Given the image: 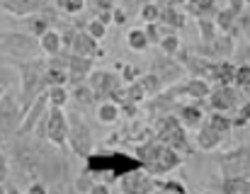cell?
<instances>
[{
  "instance_id": "6da1fadb",
  "label": "cell",
  "mask_w": 250,
  "mask_h": 194,
  "mask_svg": "<svg viewBox=\"0 0 250 194\" xmlns=\"http://www.w3.org/2000/svg\"><path fill=\"white\" fill-rule=\"evenodd\" d=\"M136 158H139L141 168H144L146 173H151L153 177L167 175V173H172L175 168L182 165V155H180L177 151L167 148L166 143L156 141V138L139 143V146H136Z\"/></svg>"
},
{
  "instance_id": "7a4b0ae2",
  "label": "cell",
  "mask_w": 250,
  "mask_h": 194,
  "mask_svg": "<svg viewBox=\"0 0 250 194\" xmlns=\"http://www.w3.org/2000/svg\"><path fill=\"white\" fill-rule=\"evenodd\" d=\"M44 73H46V63L39 58H32L29 63L22 66V112H27L29 104L46 90Z\"/></svg>"
},
{
  "instance_id": "3957f363",
  "label": "cell",
  "mask_w": 250,
  "mask_h": 194,
  "mask_svg": "<svg viewBox=\"0 0 250 194\" xmlns=\"http://www.w3.org/2000/svg\"><path fill=\"white\" fill-rule=\"evenodd\" d=\"M156 141L166 143L167 148L177 151V153H189V141H187V129L177 121L175 114L161 116L158 126H156Z\"/></svg>"
},
{
  "instance_id": "277c9868",
  "label": "cell",
  "mask_w": 250,
  "mask_h": 194,
  "mask_svg": "<svg viewBox=\"0 0 250 194\" xmlns=\"http://www.w3.org/2000/svg\"><path fill=\"white\" fill-rule=\"evenodd\" d=\"M87 85H90V90L95 93V99H97V97H107V99H112V102H117V104L122 102L124 85H122V78H119L117 73H109V71H90Z\"/></svg>"
},
{
  "instance_id": "5b68a950",
  "label": "cell",
  "mask_w": 250,
  "mask_h": 194,
  "mask_svg": "<svg viewBox=\"0 0 250 194\" xmlns=\"http://www.w3.org/2000/svg\"><path fill=\"white\" fill-rule=\"evenodd\" d=\"M68 143H71L73 153H78L81 158L92 155V131L78 114L68 116Z\"/></svg>"
},
{
  "instance_id": "8992f818",
  "label": "cell",
  "mask_w": 250,
  "mask_h": 194,
  "mask_svg": "<svg viewBox=\"0 0 250 194\" xmlns=\"http://www.w3.org/2000/svg\"><path fill=\"white\" fill-rule=\"evenodd\" d=\"M46 138L59 146V148H66L68 146V116L61 107H49L46 109Z\"/></svg>"
},
{
  "instance_id": "52a82bcc",
  "label": "cell",
  "mask_w": 250,
  "mask_h": 194,
  "mask_svg": "<svg viewBox=\"0 0 250 194\" xmlns=\"http://www.w3.org/2000/svg\"><path fill=\"white\" fill-rule=\"evenodd\" d=\"M119 187H122V194H151L156 190V177L146 173L144 168L126 170L119 175Z\"/></svg>"
},
{
  "instance_id": "ba28073f",
  "label": "cell",
  "mask_w": 250,
  "mask_h": 194,
  "mask_svg": "<svg viewBox=\"0 0 250 194\" xmlns=\"http://www.w3.org/2000/svg\"><path fill=\"white\" fill-rule=\"evenodd\" d=\"M0 7L15 17H29V15H44V12L54 15V7L49 0H2Z\"/></svg>"
},
{
  "instance_id": "9c48e42d",
  "label": "cell",
  "mask_w": 250,
  "mask_h": 194,
  "mask_svg": "<svg viewBox=\"0 0 250 194\" xmlns=\"http://www.w3.org/2000/svg\"><path fill=\"white\" fill-rule=\"evenodd\" d=\"M221 170H224V177H246L250 173V151L241 148V151L224 155Z\"/></svg>"
},
{
  "instance_id": "30bf717a",
  "label": "cell",
  "mask_w": 250,
  "mask_h": 194,
  "mask_svg": "<svg viewBox=\"0 0 250 194\" xmlns=\"http://www.w3.org/2000/svg\"><path fill=\"white\" fill-rule=\"evenodd\" d=\"M46 109H49V99H46V90H44L42 95L29 104V109L24 112V119H22V124L17 126V131H20V134H29V131L37 126V121L42 119V114H46Z\"/></svg>"
},
{
  "instance_id": "8fae6325",
  "label": "cell",
  "mask_w": 250,
  "mask_h": 194,
  "mask_svg": "<svg viewBox=\"0 0 250 194\" xmlns=\"http://www.w3.org/2000/svg\"><path fill=\"white\" fill-rule=\"evenodd\" d=\"M236 99L238 93L231 88V85H216L211 93H209V104L214 112H229L236 107Z\"/></svg>"
},
{
  "instance_id": "7c38bea8",
  "label": "cell",
  "mask_w": 250,
  "mask_h": 194,
  "mask_svg": "<svg viewBox=\"0 0 250 194\" xmlns=\"http://www.w3.org/2000/svg\"><path fill=\"white\" fill-rule=\"evenodd\" d=\"M151 73H156L161 78V83L166 85V83H172V80H177L182 76V66L172 56H158L153 61V71Z\"/></svg>"
},
{
  "instance_id": "4fadbf2b",
  "label": "cell",
  "mask_w": 250,
  "mask_h": 194,
  "mask_svg": "<svg viewBox=\"0 0 250 194\" xmlns=\"http://www.w3.org/2000/svg\"><path fill=\"white\" fill-rule=\"evenodd\" d=\"M68 51H71V54H76V56H85V58H95V56H100L97 41H95L87 32H76L73 44H71V49H68Z\"/></svg>"
},
{
  "instance_id": "5bb4252c",
  "label": "cell",
  "mask_w": 250,
  "mask_h": 194,
  "mask_svg": "<svg viewBox=\"0 0 250 194\" xmlns=\"http://www.w3.org/2000/svg\"><path fill=\"white\" fill-rule=\"evenodd\" d=\"M204 51H207L211 58L226 61V56H231V54H233V39H231L229 34H216V39H214V41H209Z\"/></svg>"
},
{
  "instance_id": "9a60e30c",
  "label": "cell",
  "mask_w": 250,
  "mask_h": 194,
  "mask_svg": "<svg viewBox=\"0 0 250 194\" xmlns=\"http://www.w3.org/2000/svg\"><path fill=\"white\" fill-rule=\"evenodd\" d=\"M233 73H236V66L231 61H214L209 80H216L219 85H233Z\"/></svg>"
},
{
  "instance_id": "2e32d148",
  "label": "cell",
  "mask_w": 250,
  "mask_h": 194,
  "mask_svg": "<svg viewBox=\"0 0 250 194\" xmlns=\"http://www.w3.org/2000/svg\"><path fill=\"white\" fill-rule=\"evenodd\" d=\"M175 116H177V121H180L185 129H199V126H202V119H204L202 109L194 107V104H182Z\"/></svg>"
},
{
  "instance_id": "e0dca14e",
  "label": "cell",
  "mask_w": 250,
  "mask_h": 194,
  "mask_svg": "<svg viewBox=\"0 0 250 194\" xmlns=\"http://www.w3.org/2000/svg\"><path fill=\"white\" fill-rule=\"evenodd\" d=\"M39 49L51 58V56H59L63 51V44H61V34L56 29H46L42 37H39Z\"/></svg>"
},
{
  "instance_id": "ac0fdd59",
  "label": "cell",
  "mask_w": 250,
  "mask_h": 194,
  "mask_svg": "<svg viewBox=\"0 0 250 194\" xmlns=\"http://www.w3.org/2000/svg\"><path fill=\"white\" fill-rule=\"evenodd\" d=\"M158 22H161L166 29H180V27H185V15H182V10H177L175 5H166V7H161Z\"/></svg>"
},
{
  "instance_id": "d6986e66",
  "label": "cell",
  "mask_w": 250,
  "mask_h": 194,
  "mask_svg": "<svg viewBox=\"0 0 250 194\" xmlns=\"http://www.w3.org/2000/svg\"><path fill=\"white\" fill-rule=\"evenodd\" d=\"M221 141H224V136H221V134H216V131H214V129H209V126H199L197 146H199L202 151H214V148H219V146H221Z\"/></svg>"
},
{
  "instance_id": "ffe728a7",
  "label": "cell",
  "mask_w": 250,
  "mask_h": 194,
  "mask_svg": "<svg viewBox=\"0 0 250 194\" xmlns=\"http://www.w3.org/2000/svg\"><path fill=\"white\" fill-rule=\"evenodd\" d=\"M207 126H209V129H214L216 134L226 136V134L233 129V119H231L226 112H214V114H209V116H207Z\"/></svg>"
},
{
  "instance_id": "44dd1931",
  "label": "cell",
  "mask_w": 250,
  "mask_h": 194,
  "mask_svg": "<svg viewBox=\"0 0 250 194\" xmlns=\"http://www.w3.org/2000/svg\"><path fill=\"white\" fill-rule=\"evenodd\" d=\"M214 2L216 0H187L185 2V10L192 15V17H211L214 15Z\"/></svg>"
},
{
  "instance_id": "7402d4cb",
  "label": "cell",
  "mask_w": 250,
  "mask_h": 194,
  "mask_svg": "<svg viewBox=\"0 0 250 194\" xmlns=\"http://www.w3.org/2000/svg\"><path fill=\"white\" fill-rule=\"evenodd\" d=\"M119 104L117 102H112V99H104V102H100L97 104V119L102 121V124H114L117 119H119Z\"/></svg>"
},
{
  "instance_id": "603a6c76",
  "label": "cell",
  "mask_w": 250,
  "mask_h": 194,
  "mask_svg": "<svg viewBox=\"0 0 250 194\" xmlns=\"http://www.w3.org/2000/svg\"><path fill=\"white\" fill-rule=\"evenodd\" d=\"M136 83L141 85V90L146 93V97H153L163 90V83H161V78L156 73H144V76L136 78Z\"/></svg>"
},
{
  "instance_id": "cb8c5ba5",
  "label": "cell",
  "mask_w": 250,
  "mask_h": 194,
  "mask_svg": "<svg viewBox=\"0 0 250 194\" xmlns=\"http://www.w3.org/2000/svg\"><path fill=\"white\" fill-rule=\"evenodd\" d=\"M211 19H214V24H216L219 34H231V29H233V24H236L238 15H233V12L226 7V10H219V12H216V17H211Z\"/></svg>"
},
{
  "instance_id": "d4e9b609",
  "label": "cell",
  "mask_w": 250,
  "mask_h": 194,
  "mask_svg": "<svg viewBox=\"0 0 250 194\" xmlns=\"http://www.w3.org/2000/svg\"><path fill=\"white\" fill-rule=\"evenodd\" d=\"M224 194H250L248 177H224Z\"/></svg>"
},
{
  "instance_id": "484cf974",
  "label": "cell",
  "mask_w": 250,
  "mask_h": 194,
  "mask_svg": "<svg viewBox=\"0 0 250 194\" xmlns=\"http://www.w3.org/2000/svg\"><path fill=\"white\" fill-rule=\"evenodd\" d=\"M126 46H129L131 51H146V49H148V39H146V34H144L141 27L129 29V34H126Z\"/></svg>"
},
{
  "instance_id": "4316f807",
  "label": "cell",
  "mask_w": 250,
  "mask_h": 194,
  "mask_svg": "<svg viewBox=\"0 0 250 194\" xmlns=\"http://www.w3.org/2000/svg\"><path fill=\"white\" fill-rule=\"evenodd\" d=\"M46 99H49V107H61L63 109V104L71 99V95H68L66 85H51V88H46Z\"/></svg>"
},
{
  "instance_id": "83f0119b",
  "label": "cell",
  "mask_w": 250,
  "mask_h": 194,
  "mask_svg": "<svg viewBox=\"0 0 250 194\" xmlns=\"http://www.w3.org/2000/svg\"><path fill=\"white\" fill-rule=\"evenodd\" d=\"M197 27H199V37H202L204 44L214 41L216 34H219V29H216V24H214L211 17H199V19H197Z\"/></svg>"
},
{
  "instance_id": "f1b7e54d",
  "label": "cell",
  "mask_w": 250,
  "mask_h": 194,
  "mask_svg": "<svg viewBox=\"0 0 250 194\" xmlns=\"http://www.w3.org/2000/svg\"><path fill=\"white\" fill-rule=\"evenodd\" d=\"M158 46H161V51H163V56H172L175 58V54L182 49V44H180V39H177V34H172V32H167L166 37L158 41Z\"/></svg>"
},
{
  "instance_id": "f546056e",
  "label": "cell",
  "mask_w": 250,
  "mask_h": 194,
  "mask_svg": "<svg viewBox=\"0 0 250 194\" xmlns=\"http://www.w3.org/2000/svg\"><path fill=\"white\" fill-rule=\"evenodd\" d=\"M71 97H73L76 102H81V104H92V102H95V93L90 90V85H87V83H78V85H73Z\"/></svg>"
},
{
  "instance_id": "4dcf8cb0",
  "label": "cell",
  "mask_w": 250,
  "mask_h": 194,
  "mask_svg": "<svg viewBox=\"0 0 250 194\" xmlns=\"http://www.w3.org/2000/svg\"><path fill=\"white\" fill-rule=\"evenodd\" d=\"M139 17H141L146 24H153V22H158V17H161V7L151 0V2H146V5L139 7Z\"/></svg>"
},
{
  "instance_id": "1f68e13d",
  "label": "cell",
  "mask_w": 250,
  "mask_h": 194,
  "mask_svg": "<svg viewBox=\"0 0 250 194\" xmlns=\"http://www.w3.org/2000/svg\"><path fill=\"white\" fill-rule=\"evenodd\" d=\"M233 85H236V88H241V90H248L250 88V63H241V66H236Z\"/></svg>"
},
{
  "instance_id": "d6a6232c",
  "label": "cell",
  "mask_w": 250,
  "mask_h": 194,
  "mask_svg": "<svg viewBox=\"0 0 250 194\" xmlns=\"http://www.w3.org/2000/svg\"><path fill=\"white\" fill-rule=\"evenodd\" d=\"M144 34H146V39H148V46L151 44H158L163 37L167 34V29L161 24V22H153V24H146L144 27Z\"/></svg>"
},
{
  "instance_id": "836d02e7",
  "label": "cell",
  "mask_w": 250,
  "mask_h": 194,
  "mask_svg": "<svg viewBox=\"0 0 250 194\" xmlns=\"http://www.w3.org/2000/svg\"><path fill=\"white\" fill-rule=\"evenodd\" d=\"M56 7L66 15H78L85 10V0H56Z\"/></svg>"
},
{
  "instance_id": "e575fe53",
  "label": "cell",
  "mask_w": 250,
  "mask_h": 194,
  "mask_svg": "<svg viewBox=\"0 0 250 194\" xmlns=\"http://www.w3.org/2000/svg\"><path fill=\"white\" fill-rule=\"evenodd\" d=\"M29 32H32V37H42L46 29H51V24H49V19L46 17H42V15H34L29 22Z\"/></svg>"
},
{
  "instance_id": "d590c367",
  "label": "cell",
  "mask_w": 250,
  "mask_h": 194,
  "mask_svg": "<svg viewBox=\"0 0 250 194\" xmlns=\"http://www.w3.org/2000/svg\"><path fill=\"white\" fill-rule=\"evenodd\" d=\"M95 41H100V39H104V34H107V24L104 22H100L97 17H92L90 22H87V29H85Z\"/></svg>"
},
{
  "instance_id": "8d00e7d4",
  "label": "cell",
  "mask_w": 250,
  "mask_h": 194,
  "mask_svg": "<svg viewBox=\"0 0 250 194\" xmlns=\"http://www.w3.org/2000/svg\"><path fill=\"white\" fill-rule=\"evenodd\" d=\"M246 124H250V99L238 109V116L233 119V126H246Z\"/></svg>"
},
{
  "instance_id": "74e56055",
  "label": "cell",
  "mask_w": 250,
  "mask_h": 194,
  "mask_svg": "<svg viewBox=\"0 0 250 194\" xmlns=\"http://www.w3.org/2000/svg\"><path fill=\"white\" fill-rule=\"evenodd\" d=\"M146 2H151V0H122V5H119V7H124V12H126V15H131V12H139V7H141V5H146Z\"/></svg>"
},
{
  "instance_id": "f35d334b",
  "label": "cell",
  "mask_w": 250,
  "mask_h": 194,
  "mask_svg": "<svg viewBox=\"0 0 250 194\" xmlns=\"http://www.w3.org/2000/svg\"><path fill=\"white\" fill-rule=\"evenodd\" d=\"M90 187H92V180H90L87 175H81V177H78V182H76V190H78V194H87V192H90Z\"/></svg>"
},
{
  "instance_id": "ab89813d",
  "label": "cell",
  "mask_w": 250,
  "mask_h": 194,
  "mask_svg": "<svg viewBox=\"0 0 250 194\" xmlns=\"http://www.w3.org/2000/svg\"><path fill=\"white\" fill-rule=\"evenodd\" d=\"M156 187H163V190H172V192H177V194H187V190H185V187H182L180 182H170V180H167V182H158V180H156Z\"/></svg>"
},
{
  "instance_id": "60d3db41",
  "label": "cell",
  "mask_w": 250,
  "mask_h": 194,
  "mask_svg": "<svg viewBox=\"0 0 250 194\" xmlns=\"http://www.w3.org/2000/svg\"><path fill=\"white\" fill-rule=\"evenodd\" d=\"M126 12H124V7H119V5H114L112 7V22H117V24H124L126 22Z\"/></svg>"
},
{
  "instance_id": "b9f144b4",
  "label": "cell",
  "mask_w": 250,
  "mask_h": 194,
  "mask_svg": "<svg viewBox=\"0 0 250 194\" xmlns=\"http://www.w3.org/2000/svg\"><path fill=\"white\" fill-rule=\"evenodd\" d=\"M87 194H112V192H109V185H104V182H92V187H90Z\"/></svg>"
},
{
  "instance_id": "7bdbcfd3",
  "label": "cell",
  "mask_w": 250,
  "mask_h": 194,
  "mask_svg": "<svg viewBox=\"0 0 250 194\" xmlns=\"http://www.w3.org/2000/svg\"><path fill=\"white\" fill-rule=\"evenodd\" d=\"M243 7H246V2H243V0H229V10H231L233 15H241V12H243Z\"/></svg>"
},
{
  "instance_id": "ee69618b",
  "label": "cell",
  "mask_w": 250,
  "mask_h": 194,
  "mask_svg": "<svg viewBox=\"0 0 250 194\" xmlns=\"http://www.w3.org/2000/svg\"><path fill=\"white\" fill-rule=\"evenodd\" d=\"M24 194H49V192H46V187L42 182H34V185H29V190Z\"/></svg>"
},
{
  "instance_id": "f6af8a7d",
  "label": "cell",
  "mask_w": 250,
  "mask_h": 194,
  "mask_svg": "<svg viewBox=\"0 0 250 194\" xmlns=\"http://www.w3.org/2000/svg\"><path fill=\"white\" fill-rule=\"evenodd\" d=\"M7 177V163H5V158H2V153H0V182Z\"/></svg>"
},
{
  "instance_id": "bcb514c9",
  "label": "cell",
  "mask_w": 250,
  "mask_h": 194,
  "mask_svg": "<svg viewBox=\"0 0 250 194\" xmlns=\"http://www.w3.org/2000/svg\"><path fill=\"white\" fill-rule=\"evenodd\" d=\"M134 76H136V71H134L131 66H126V68H124V80H134Z\"/></svg>"
},
{
  "instance_id": "7dc6e473",
  "label": "cell",
  "mask_w": 250,
  "mask_h": 194,
  "mask_svg": "<svg viewBox=\"0 0 250 194\" xmlns=\"http://www.w3.org/2000/svg\"><path fill=\"white\" fill-rule=\"evenodd\" d=\"M0 194H7L5 192V187H2V182H0Z\"/></svg>"
},
{
  "instance_id": "c3c4849f",
  "label": "cell",
  "mask_w": 250,
  "mask_h": 194,
  "mask_svg": "<svg viewBox=\"0 0 250 194\" xmlns=\"http://www.w3.org/2000/svg\"><path fill=\"white\" fill-rule=\"evenodd\" d=\"M0 97H2V85H0Z\"/></svg>"
},
{
  "instance_id": "681fc988",
  "label": "cell",
  "mask_w": 250,
  "mask_h": 194,
  "mask_svg": "<svg viewBox=\"0 0 250 194\" xmlns=\"http://www.w3.org/2000/svg\"><path fill=\"white\" fill-rule=\"evenodd\" d=\"M243 2H246V5H250V0H243Z\"/></svg>"
},
{
  "instance_id": "f907efd6",
  "label": "cell",
  "mask_w": 250,
  "mask_h": 194,
  "mask_svg": "<svg viewBox=\"0 0 250 194\" xmlns=\"http://www.w3.org/2000/svg\"><path fill=\"white\" fill-rule=\"evenodd\" d=\"M204 194H214V192H204Z\"/></svg>"
},
{
  "instance_id": "816d5d0a",
  "label": "cell",
  "mask_w": 250,
  "mask_h": 194,
  "mask_svg": "<svg viewBox=\"0 0 250 194\" xmlns=\"http://www.w3.org/2000/svg\"><path fill=\"white\" fill-rule=\"evenodd\" d=\"M0 2H2V0H0Z\"/></svg>"
}]
</instances>
